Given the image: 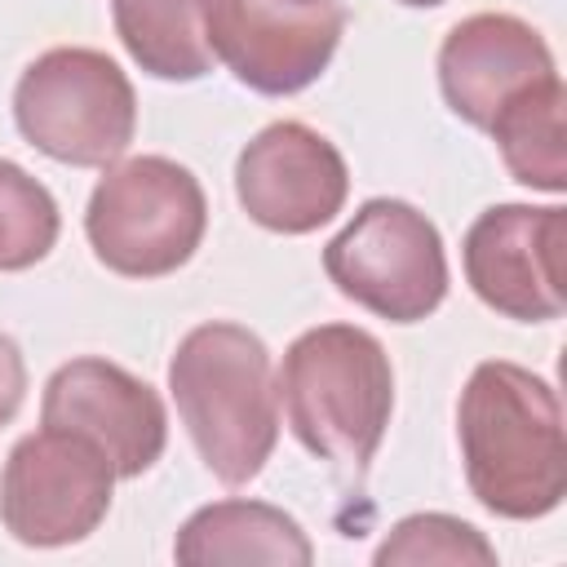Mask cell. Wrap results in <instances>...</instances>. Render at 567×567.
<instances>
[{
    "label": "cell",
    "mask_w": 567,
    "mask_h": 567,
    "mask_svg": "<svg viewBox=\"0 0 567 567\" xmlns=\"http://www.w3.org/2000/svg\"><path fill=\"white\" fill-rule=\"evenodd\" d=\"M40 421L49 430H71L97 443L115 478L146 474L168 443L164 399L111 359H71L44 381Z\"/></svg>",
    "instance_id": "11"
},
{
    "label": "cell",
    "mask_w": 567,
    "mask_h": 567,
    "mask_svg": "<svg viewBox=\"0 0 567 567\" xmlns=\"http://www.w3.org/2000/svg\"><path fill=\"white\" fill-rule=\"evenodd\" d=\"M399 4H408V9H434V4H443V0H399Z\"/></svg>",
    "instance_id": "19"
},
{
    "label": "cell",
    "mask_w": 567,
    "mask_h": 567,
    "mask_svg": "<svg viewBox=\"0 0 567 567\" xmlns=\"http://www.w3.org/2000/svg\"><path fill=\"white\" fill-rule=\"evenodd\" d=\"M62 217L44 182L13 159H0V270H27L58 244Z\"/></svg>",
    "instance_id": "16"
},
{
    "label": "cell",
    "mask_w": 567,
    "mask_h": 567,
    "mask_svg": "<svg viewBox=\"0 0 567 567\" xmlns=\"http://www.w3.org/2000/svg\"><path fill=\"white\" fill-rule=\"evenodd\" d=\"M235 195L257 226L275 235H310L346 208L350 168L319 128L279 120L239 151Z\"/></svg>",
    "instance_id": "10"
},
{
    "label": "cell",
    "mask_w": 567,
    "mask_h": 567,
    "mask_svg": "<svg viewBox=\"0 0 567 567\" xmlns=\"http://www.w3.org/2000/svg\"><path fill=\"white\" fill-rule=\"evenodd\" d=\"M115 470L106 452L71 430H35L13 443L0 470V523L31 549L93 536L111 509Z\"/></svg>",
    "instance_id": "7"
},
{
    "label": "cell",
    "mask_w": 567,
    "mask_h": 567,
    "mask_svg": "<svg viewBox=\"0 0 567 567\" xmlns=\"http://www.w3.org/2000/svg\"><path fill=\"white\" fill-rule=\"evenodd\" d=\"M208 9L213 0H111L115 35L128 58L173 84L204 80L217 62L208 40Z\"/></svg>",
    "instance_id": "14"
},
{
    "label": "cell",
    "mask_w": 567,
    "mask_h": 567,
    "mask_svg": "<svg viewBox=\"0 0 567 567\" xmlns=\"http://www.w3.org/2000/svg\"><path fill=\"white\" fill-rule=\"evenodd\" d=\"M346 31L337 0H213L208 40L239 84L266 97L310 89Z\"/></svg>",
    "instance_id": "8"
},
{
    "label": "cell",
    "mask_w": 567,
    "mask_h": 567,
    "mask_svg": "<svg viewBox=\"0 0 567 567\" xmlns=\"http://www.w3.org/2000/svg\"><path fill=\"white\" fill-rule=\"evenodd\" d=\"M275 394L297 443L359 478L394 412V368L368 328L319 323L284 350Z\"/></svg>",
    "instance_id": "3"
},
{
    "label": "cell",
    "mask_w": 567,
    "mask_h": 567,
    "mask_svg": "<svg viewBox=\"0 0 567 567\" xmlns=\"http://www.w3.org/2000/svg\"><path fill=\"white\" fill-rule=\"evenodd\" d=\"M323 270L341 297L390 319L416 323L447 297V252L439 226L403 199H368L328 239Z\"/></svg>",
    "instance_id": "6"
},
{
    "label": "cell",
    "mask_w": 567,
    "mask_h": 567,
    "mask_svg": "<svg viewBox=\"0 0 567 567\" xmlns=\"http://www.w3.org/2000/svg\"><path fill=\"white\" fill-rule=\"evenodd\" d=\"M173 558L186 567H244V563H270V567H310L315 545L301 532L292 514L266 501H213L195 509L177 540Z\"/></svg>",
    "instance_id": "13"
},
{
    "label": "cell",
    "mask_w": 567,
    "mask_h": 567,
    "mask_svg": "<svg viewBox=\"0 0 567 567\" xmlns=\"http://www.w3.org/2000/svg\"><path fill=\"white\" fill-rule=\"evenodd\" d=\"M456 439L474 501L496 518H545L567 496V439L558 390L509 359L470 372Z\"/></svg>",
    "instance_id": "1"
},
{
    "label": "cell",
    "mask_w": 567,
    "mask_h": 567,
    "mask_svg": "<svg viewBox=\"0 0 567 567\" xmlns=\"http://www.w3.org/2000/svg\"><path fill=\"white\" fill-rule=\"evenodd\" d=\"M27 399V363H22V350L9 332H0V425H9L18 416Z\"/></svg>",
    "instance_id": "18"
},
{
    "label": "cell",
    "mask_w": 567,
    "mask_h": 567,
    "mask_svg": "<svg viewBox=\"0 0 567 567\" xmlns=\"http://www.w3.org/2000/svg\"><path fill=\"white\" fill-rule=\"evenodd\" d=\"M168 390L199 461L226 483H252L279 439L270 350L230 319L190 328L168 359Z\"/></svg>",
    "instance_id": "2"
},
{
    "label": "cell",
    "mask_w": 567,
    "mask_h": 567,
    "mask_svg": "<svg viewBox=\"0 0 567 567\" xmlns=\"http://www.w3.org/2000/svg\"><path fill=\"white\" fill-rule=\"evenodd\" d=\"M208 230L199 177L168 155H133L106 164L89 195L84 235L93 257L124 279H164L182 270Z\"/></svg>",
    "instance_id": "4"
},
{
    "label": "cell",
    "mask_w": 567,
    "mask_h": 567,
    "mask_svg": "<svg viewBox=\"0 0 567 567\" xmlns=\"http://www.w3.org/2000/svg\"><path fill=\"white\" fill-rule=\"evenodd\" d=\"M545 75H554V53L540 31L514 13H474L439 44L443 102L474 128H487L509 97Z\"/></svg>",
    "instance_id": "12"
},
{
    "label": "cell",
    "mask_w": 567,
    "mask_h": 567,
    "mask_svg": "<svg viewBox=\"0 0 567 567\" xmlns=\"http://www.w3.org/2000/svg\"><path fill=\"white\" fill-rule=\"evenodd\" d=\"M377 567H421V563H447V567H492L496 549L478 527L452 514H408L390 527V536L372 554Z\"/></svg>",
    "instance_id": "17"
},
{
    "label": "cell",
    "mask_w": 567,
    "mask_h": 567,
    "mask_svg": "<svg viewBox=\"0 0 567 567\" xmlns=\"http://www.w3.org/2000/svg\"><path fill=\"white\" fill-rule=\"evenodd\" d=\"M563 106H567V89L554 71V75L536 80L532 89H523L518 97H509L496 111V120L487 124L514 182H523L532 190H549V195L567 190Z\"/></svg>",
    "instance_id": "15"
},
{
    "label": "cell",
    "mask_w": 567,
    "mask_h": 567,
    "mask_svg": "<svg viewBox=\"0 0 567 567\" xmlns=\"http://www.w3.org/2000/svg\"><path fill=\"white\" fill-rule=\"evenodd\" d=\"M567 213L558 204H492L474 217L461 244L474 297L518 323H549L567 310L563 292Z\"/></svg>",
    "instance_id": "9"
},
{
    "label": "cell",
    "mask_w": 567,
    "mask_h": 567,
    "mask_svg": "<svg viewBox=\"0 0 567 567\" xmlns=\"http://www.w3.org/2000/svg\"><path fill=\"white\" fill-rule=\"evenodd\" d=\"M18 133L71 168L115 164L137 133V93L115 58L97 49H49L13 89Z\"/></svg>",
    "instance_id": "5"
}]
</instances>
